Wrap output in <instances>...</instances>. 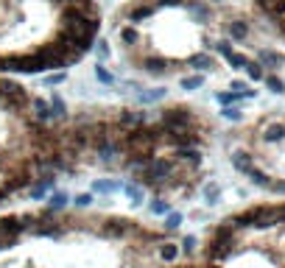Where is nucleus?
<instances>
[{
    "label": "nucleus",
    "instance_id": "nucleus-2",
    "mask_svg": "<svg viewBox=\"0 0 285 268\" xmlns=\"http://www.w3.org/2000/svg\"><path fill=\"white\" fill-rule=\"evenodd\" d=\"M179 235L101 207H20L0 212V268H199Z\"/></svg>",
    "mask_w": 285,
    "mask_h": 268
},
{
    "label": "nucleus",
    "instance_id": "nucleus-8",
    "mask_svg": "<svg viewBox=\"0 0 285 268\" xmlns=\"http://www.w3.org/2000/svg\"><path fill=\"white\" fill-rule=\"evenodd\" d=\"M121 196L126 199V204H129L131 209H143V204L148 201V190L143 187V184L131 182V179H123V187H121Z\"/></svg>",
    "mask_w": 285,
    "mask_h": 268
},
{
    "label": "nucleus",
    "instance_id": "nucleus-4",
    "mask_svg": "<svg viewBox=\"0 0 285 268\" xmlns=\"http://www.w3.org/2000/svg\"><path fill=\"white\" fill-rule=\"evenodd\" d=\"M104 23L101 0H0V76L78 67Z\"/></svg>",
    "mask_w": 285,
    "mask_h": 268
},
{
    "label": "nucleus",
    "instance_id": "nucleus-13",
    "mask_svg": "<svg viewBox=\"0 0 285 268\" xmlns=\"http://www.w3.org/2000/svg\"><path fill=\"white\" fill-rule=\"evenodd\" d=\"M70 199H73V193L67 190V187H53L48 196H45V201L42 204H48V207H56V209H62V207H70Z\"/></svg>",
    "mask_w": 285,
    "mask_h": 268
},
{
    "label": "nucleus",
    "instance_id": "nucleus-1",
    "mask_svg": "<svg viewBox=\"0 0 285 268\" xmlns=\"http://www.w3.org/2000/svg\"><path fill=\"white\" fill-rule=\"evenodd\" d=\"M210 140V118L185 101L70 104L64 118L48 123L45 168L64 179H131L176 204L199 193Z\"/></svg>",
    "mask_w": 285,
    "mask_h": 268
},
{
    "label": "nucleus",
    "instance_id": "nucleus-23",
    "mask_svg": "<svg viewBox=\"0 0 285 268\" xmlns=\"http://www.w3.org/2000/svg\"><path fill=\"white\" fill-rule=\"evenodd\" d=\"M216 101L221 106H229V104H241L243 95L241 92H235V89H221V92H216Z\"/></svg>",
    "mask_w": 285,
    "mask_h": 268
},
{
    "label": "nucleus",
    "instance_id": "nucleus-22",
    "mask_svg": "<svg viewBox=\"0 0 285 268\" xmlns=\"http://www.w3.org/2000/svg\"><path fill=\"white\" fill-rule=\"evenodd\" d=\"M70 207H76V209H90V207H95V193H90V190L73 193V199H70Z\"/></svg>",
    "mask_w": 285,
    "mask_h": 268
},
{
    "label": "nucleus",
    "instance_id": "nucleus-11",
    "mask_svg": "<svg viewBox=\"0 0 285 268\" xmlns=\"http://www.w3.org/2000/svg\"><path fill=\"white\" fill-rule=\"evenodd\" d=\"M143 209L148 212V218H162L173 209V204L168 199H159V196H148V201L143 204Z\"/></svg>",
    "mask_w": 285,
    "mask_h": 268
},
{
    "label": "nucleus",
    "instance_id": "nucleus-9",
    "mask_svg": "<svg viewBox=\"0 0 285 268\" xmlns=\"http://www.w3.org/2000/svg\"><path fill=\"white\" fill-rule=\"evenodd\" d=\"M93 78H95L101 87H104V89H115V87L121 84L118 73L106 67V61H95V64H93Z\"/></svg>",
    "mask_w": 285,
    "mask_h": 268
},
{
    "label": "nucleus",
    "instance_id": "nucleus-5",
    "mask_svg": "<svg viewBox=\"0 0 285 268\" xmlns=\"http://www.w3.org/2000/svg\"><path fill=\"white\" fill-rule=\"evenodd\" d=\"M48 123L34 115V89L20 78L0 76V209L23 199L45 168Z\"/></svg>",
    "mask_w": 285,
    "mask_h": 268
},
{
    "label": "nucleus",
    "instance_id": "nucleus-6",
    "mask_svg": "<svg viewBox=\"0 0 285 268\" xmlns=\"http://www.w3.org/2000/svg\"><path fill=\"white\" fill-rule=\"evenodd\" d=\"M121 187H123L121 176H93L87 190L95 193V199H98V196H121Z\"/></svg>",
    "mask_w": 285,
    "mask_h": 268
},
{
    "label": "nucleus",
    "instance_id": "nucleus-14",
    "mask_svg": "<svg viewBox=\"0 0 285 268\" xmlns=\"http://www.w3.org/2000/svg\"><path fill=\"white\" fill-rule=\"evenodd\" d=\"M34 115L39 118L42 123H53V109H51V101H48V95H42V92H36L34 89Z\"/></svg>",
    "mask_w": 285,
    "mask_h": 268
},
{
    "label": "nucleus",
    "instance_id": "nucleus-15",
    "mask_svg": "<svg viewBox=\"0 0 285 268\" xmlns=\"http://www.w3.org/2000/svg\"><path fill=\"white\" fill-rule=\"evenodd\" d=\"M204 81H207V76H204V73H185V76L176 78L179 89H185V92H196V89H201V87H204Z\"/></svg>",
    "mask_w": 285,
    "mask_h": 268
},
{
    "label": "nucleus",
    "instance_id": "nucleus-26",
    "mask_svg": "<svg viewBox=\"0 0 285 268\" xmlns=\"http://www.w3.org/2000/svg\"><path fill=\"white\" fill-rule=\"evenodd\" d=\"M263 81H266V87L271 89V92H277V95H280V92H285V81H283L280 76H263Z\"/></svg>",
    "mask_w": 285,
    "mask_h": 268
},
{
    "label": "nucleus",
    "instance_id": "nucleus-21",
    "mask_svg": "<svg viewBox=\"0 0 285 268\" xmlns=\"http://www.w3.org/2000/svg\"><path fill=\"white\" fill-rule=\"evenodd\" d=\"M185 212H179V209H171L168 215H162V226L168 229V232H179L182 229V224H185Z\"/></svg>",
    "mask_w": 285,
    "mask_h": 268
},
{
    "label": "nucleus",
    "instance_id": "nucleus-18",
    "mask_svg": "<svg viewBox=\"0 0 285 268\" xmlns=\"http://www.w3.org/2000/svg\"><path fill=\"white\" fill-rule=\"evenodd\" d=\"M199 193H201V199H204V204H210V207L221 201V184H218V182H213V179H207V182H201Z\"/></svg>",
    "mask_w": 285,
    "mask_h": 268
},
{
    "label": "nucleus",
    "instance_id": "nucleus-25",
    "mask_svg": "<svg viewBox=\"0 0 285 268\" xmlns=\"http://www.w3.org/2000/svg\"><path fill=\"white\" fill-rule=\"evenodd\" d=\"M243 70H246V76H249L252 81H263V76H266V70H263V64H260L257 59H249Z\"/></svg>",
    "mask_w": 285,
    "mask_h": 268
},
{
    "label": "nucleus",
    "instance_id": "nucleus-3",
    "mask_svg": "<svg viewBox=\"0 0 285 268\" xmlns=\"http://www.w3.org/2000/svg\"><path fill=\"white\" fill-rule=\"evenodd\" d=\"M224 0H121L109 14L106 39L123 64L148 78L171 81L185 73H216Z\"/></svg>",
    "mask_w": 285,
    "mask_h": 268
},
{
    "label": "nucleus",
    "instance_id": "nucleus-12",
    "mask_svg": "<svg viewBox=\"0 0 285 268\" xmlns=\"http://www.w3.org/2000/svg\"><path fill=\"white\" fill-rule=\"evenodd\" d=\"M39 78V87L45 89H53V87H64L70 81V70H51V73H42Z\"/></svg>",
    "mask_w": 285,
    "mask_h": 268
},
{
    "label": "nucleus",
    "instance_id": "nucleus-17",
    "mask_svg": "<svg viewBox=\"0 0 285 268\" xmlns=\"http://www.w3.org/2000/svg\"><path fill=\"white\" fill-rule=\"evenodd\" d=\"M48 101H51V109H53V120H59V118H64L70 109V101L64 95H62L59 89H51V95H48Z\"/></svg>",
    "mask_w": 285,
    "mask_h": 268
},
{
    "label": "nucleus",
    "instance_id": "nucleus-16",
    "mask_svg": "<svg viewBox=\"0 0 285 268\" xmlns=\"http://www.w3.org/2000/svg\"><path fill=\"white\" fill-rule=\"evenodd\" d=\"M112 53H115V48H112V42L106 39L104 34L95 39V45H93V53L90 56H95V61H109L112 59Z\"/></svg>",
    "mask_w": 285,
    "mask_h": 268
},
{
    "label": "nucleus",
    "instance_id": "nucleus-10",
    "mask_svg": "<svg viewBox=\"0 0 285 268\" xmlns=\"http://www.w3.org/2000/svg\"><path fill=\"white\" fill-rule=\"evenodd\" d=\"M224 31H226V36L229 39H235V42H243L246 36H249V23L246 20H241V17H229L224 23Z\"/></svg>",
    "mask_w": 285,
    "mask_h": 268
},
{
    "label": "nucleus",
    "instance_id": "nucleus-19",
    "mask_svg": "<svg viewBox=\"0 0 285 268\" xmlns=\"http://www.w3.org/2000/svg\"><path fill=\"white\" fill-rule=\"evenodd\" d=\"M179 249L185 257H196L199 254V235H179Z\"/></svg>",
    "mask_w": 285,
    "mask_h": 268
},
{
    "label": "nucleus",
    "instance_id": "nucleus-27",
    "mask_svg": "<svg viewBox=\"0 0 285 268\" xmlns=\"http://www.w3.org/2000/svg\"><path fill=\"white\" fill-rule=\"evenodd\" d=\"M274 26H277V28H280V31H283V34H285V17L280 20V23H274Z\"/></svg>",
    "mask_w": 285,
    "mask_h": 268
},
{
    "label": "nucleus",
    "instance_id": "nucleus-7",
    "mask_svg": "<svg viewBox=\"0 0 285 268\" xmlns=\"http://www.w3.org/2000/svg\"><path fill=\"white\" fill-rule=\"evenodd\" d=\"M159 101H168V87L159 84V87H140L131 92V104H140V106H151V104H159Z\"/></svg>",
    "mask_w": 285,
    "mask_h": 268
},
{
    "label": "nucleus",
    "instance_id": "nucleus-24",
    "mask_svg": "<svg viewBox=\"0 0 285 268\" xmlns=\"http://www.w3.org/2000/svg\"><path fill=\"white\" fill-rule=\"evenodd\" d=\"M221 118H224V120H229V123H241L243 120V112H241V106L238 104H229V106H221Z\"/></svg>",
    "mask_w": 285,
    "mask_h": 268
},
{
    "label": "nucleus",
    "instance_id": "nucleus-20",
    "mask_svg": "<svg viewBox=\"0 0 285 268\" xmlns=\"http://www.w3.org/2000/svg\"><path fill=\"white\" fill-rule=\"evenodd\" d=\"M257 61L263 64V67H280V64H285V53H277V51H260L257 53Z\"/></svg>",
    "mask_w": 285,
    "mask_h": 268
}]
</instances>
